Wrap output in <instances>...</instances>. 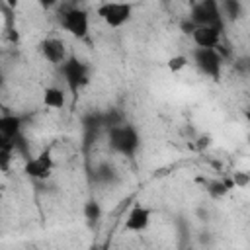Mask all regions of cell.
Masks as SVG:
<instances>
[{"mask_svg": "<svg viewBox=\"0 0 250 250\" xmlns=\"http://www.w3.org/2000/svg\"><path fill=\"white\" fill-rule=\"evenodd\" d=\"M109 145L113 146V150L131 156L137 148H139V135L131 125L119 123V125H111L109 129Z\"/></svg>", "mask_w": 250, "mask_h": 250, "instance_id": "6da1fadb", "label": "cell"}, {"mask_svg": "<svg viewBox=\"0 0 250 250\" xmlns=\"http://www.w3.org/2000/svg\"><path fill=\"white\" fill-rule=\"evenodd\" d=\"M61 25L72 37L84 39L90 31V14L84 8H68L61 16Z\"/></svg>", "mask_w": 250, "mask_h": 250, "instance_id": "7a4b0ae2", "label": "cell"}, {"mask_svg": "<svg viewBox=\"0 0 250 250\" xmlns=\"http://www.w3.org/2000/svg\"><path fill=\"white\" fill-rule=\"evenodd\" d=\"M98 16L109 27H121V25H125L131 20L133 6L129 2H104L98 8Z\"/></svg>", "mask_w": 250, "mask_h": 250, "instance_id": "3957f363", "label": "cell"}, {"mask_svg": "<svg viewBox=\"0 0 250 250\" xmlns=\"http://www.w3.org/2000/svg\"><path fill=\"white\" fill-rule=\"evenodd\" d=\"M61 72H62V76H64V80H66V84H68V88H70L72 94H76L78 88L82 84H86V80H88V68H86V64L80 62L74 57H66L64 62H61Z\"/></svg>", "mask_w": 250, "mask_h": 250, "instance_id": "277c9868", "label": "cell"}, {"mask_svg": "<svg viewBox=\"0 0 250 250\" xmlns=\"http://www.w3.org/2000/svg\"><path fill=\"white\" fill-rule=\"evenodd\" d=\"M189 20L195 25H217L219 20V6L215 0H199L193 2Z\"/></svg>", "mask_w": 250, "mask_h": 250, "instance_id": "5b68a950", "label": "cell"}, {"mask_svg": "<svg viewBox=\"0 0 250 250\" xmlns=\"http://www.w3.org/2000/svg\"><path fill=\"white\" fill-rule=\"evenodd\" d=\"M53 172V158L51 154L45 150L33 158H29L25 162V174L29 178H35V180H47Z\"/></svg>", "mask_w": 250, "mask_h": 250, "instance_id": "8992f818", "label": "cell"}, {"mask_svg": "<svg viewBox=\"0 0 250 250\" xmlns=\"http://www.w3.org/2000/svg\"><path fill=\"white\" fill-rule=\"evenodd\" d=\"M191 39L201 49H215L221 39V31L217 25H195L191 29Z\"/></svg>", "mask_w": 250, "mask_h": 250, "instance_id": "52a82bcc", "label": "cell"}, {"mask_svg": "<svg viewBox=\"0 0 250 250\" xmlns=\"http://www.w3.org/2000/svg\"><path fill=\"white\" fill-rule=\"evenodd\" d=\"M150 217H152V211L145 205H135L127 219H125V230H131V232H143L148 223H150Z\"/></svg>", "mask_w": 250, "mask_h": 250, "instance_id": "ba28073f", "label": "cell"}, {"mask_svg": "<svg viewBox=\"0 0 250 250\" xmlns=\"http://www.w3.org/2000/svg\"><path fill=\"white\" fill-rule=\"evenodd\" d=\"M195 62H197V66L205 72V74H209V76H213V78H217L219 76V68H221V59H219V55L215 53V49H197L195 51Z\"/></svg>", "mask_w": 250, "mask_h": 250, "instance_id": "9c48e42d", "label": "cell"}, {"mask_svg": "<svg viewBox=\"0 0 250 250\" xmlns=\"http://www.w3.org/2000/svg\"><path fill=\"white\" fill-rule=\"evenodd\" d=\"M41 53H43V57H45L49 62H53V64H61V62H64V59L68 57V55H66V45H64L61 39H55V37H49V39H45V41L41 43Z\"/></svg>", "mask_w": 250, "mask_h": 250, "instance_id": "30bf717a", "label": "cell"}, {"mask_svg": "<svg viewBox=\"0 0 250 250\" xmlns=\"http://www.w3.org/2000/svg\"><path fill=\"white\" fill-rule=\"evenodd\" d=\"M43 104L51 109H61L64 105V92L57 86H49L43 92Z\"/></svg>", "mask_w": 250, "mask_h": 250, "instance_id": "8fae6325", "label": "cell"}, {"mask_svg": "<svg viewBox=\"0 0 250 250\" xmlns=\"http://www.w3.org/2000/svg\"><path fill=\"white\" fill-rule=\"evenodd\" d=\"M20 117H14V115H4V117H0V129H2V133H4V137L12 143L14 141V137H18V133H20Z\"/></svg>", "mask_w": 250, "mask_h": 250, "instance_id": "7c38bea8", "label": "cell"}, {"mask_svg": "<svg viewBox=\"0 0 250 250\" xmlns=\"http://www.w3.org/2000/svg\"><path fill=\"white\" fill-rule=\"evenodd\" d=\"M84 217H86L88 221L100 219V217H102V207H100V203H98V201H88V203H84Z\"/></svg>", "mask_w": 250, "mask_h": 250, "instance_id": "4fadbf2b", "label": "cell"}, {"mask_svg": "<svg viewBox=\"0 0 250 250\" xmlns=\"http://www.w3.org/2000/svg\"><path fill=\"white\" fill-rule=\"evenodd\" d=\"M186 66H188V57H184V55H174L168 59V70L170 72H180Z\"/></svg>", "mask_w": 250, "mask_h": 250, "instance_id": "5bb4252c", "label": "cell"}, {"mask_svg": "<svg viewBox=\"0 0 250 250\" xmlns=\"http://www.w3.org/2000/svg\"><path fill=\"white\" fill-rule=\"evenodd\" d=\"M10 164H12V150H10V146H0V170L2 172L10 170Z\"/></svg>", "mask_w": 250, "mask_h": 250, "instance_id": "9a60e30c", "label": "cell"}, {"mask_svg": "<svg viewBox=\"0 0 250 250\" xmlns=\"http://www.w3.org/2000/svg\"><path fill=\"white\" fill-rule=\"evenodd\" d=\"M248 184H250V176H248L246 172H236V174H234V186L246 188Z\"/></svg>", "mask_w": 250, "mask_h": 250, "instance_id": "2e32d148", "label": "cell"}, {"mask_svg": "<svg viewBox=\"0 0 250 250\" xmlns=\"http://www.w3.org/2000/svg\"><path fill=\"white\" fill-rule=\"evenodd\" d=\"M229 8H230V18H238V14H240V4H238V0H227L225 2Z\"/></svg>", "mask_w": 250, "mask_h": 250, "instance_id": "e0dca14e", "label": "cell"}, {"mask_svg": "<svg viewBox=\"0 0 250 250\" xmlns=\"http://www.w3.org/2000/svg\"><path fill=\"white\" fill-rule=\"evenodd\" d=\"M37 2H39V6H41L43 10H51L59 0H37Z\"/></svg>", "mask_w": 250, "mask_h": 250, "instance_id": "ac0fdd59", "label": "cell"}, {"mask_svg": "<svg viewBox=\"0 0 250 250\" xmlns=\"http://www.w3.org/2000/svg\"><path fill=\"white\" fill-rule=\"evenodd\" d=\"M0 146H12V143L4 137V133H2V129H0Z\"/></svg>", "mask_w": 250, "mask_h": 250, "instance_id": "d6986e66", "label": "cell"}, {"mask_svg": "<svg viewBox=\"0 0 250 250\" xmlns=\"http://www.w3.org/2000/svg\"><path fill=\"white\" fill-rule=\"evenodd\" d=\"M8 4H10L12 8H16V6H18V0H8Z\"/></svg>", "mask_w": 250, "mask_h": 250, "instance_id": "ffe728a7", "label": "cell"}, {"mask_svg": "<svg viewBox=\"0 0 250 250\" xmlns=\"http://www.w3.org/2000/svg\"><path fill=\"white\" fill-rule=\"evenodd\" d=\"M0 199H2V195H0Z\"/></svg>", "mask_w": 250, "mask_h": 250, "instance_id": "44dd1931", "label": "cell"}]
</instances>
